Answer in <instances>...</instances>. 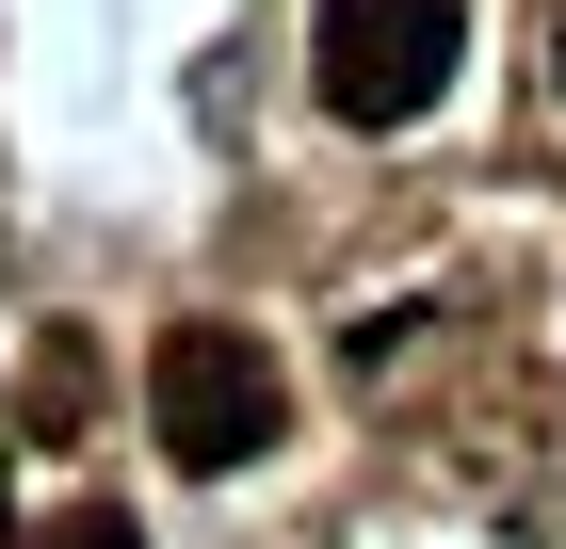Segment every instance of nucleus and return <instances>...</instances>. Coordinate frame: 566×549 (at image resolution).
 Masks as SVG:
<instances>
[{
  "mask_svg": "<svg viewBox=\"0 0 566 549\" xmlns=\"http://www.w3.org/2000/svg\"><path fill=\"white\" fill-rule=\"evenodd\" d=\"M453 49H470V0H324L307 17V82L340 129H421L453 97Z\"/></svg>",
  "mask_w": 566,
  "mask_h": 549,
  "instance_id": "obj_1",
  "label": "nucleus"
},
{
  "mask_svg": "<svg viewBox=\"0 0 566 549\" xmlns=\"http://www.w3.org/2000/svg\"><path fill=\"white\" fill-rule=\"evenodd\" d=\"M551 82H566V49H551Z\"/></svg>",
  "mask_w": 566,
  "mask_h": 549,
  "instance_id": "obj_5",
  "label": "nucleus"
},
{
  "mask_svg": "<svg viewBox=\"0 0 566 549\" xmlns=\"http://www.w3.org/2000/svg\"><path fill=\"white\" fill-rule=\"evenodd\" d=\"M0 517H17V485H0Z\"/></svg>",
  "mask_w": 566,
  "mask_h": 549,
  "instance_id": "obj_4",
  "label": "nucleus"
},
{
  "mask_svg": "<svg viewBox=\"0 0 566 549\" xmlns=\"http://www.w3.org/2000/svg\"><path fill=\"white\" fill-rule=\"evenodd\" d=\"M33 549H146V534H130V517H114V502H65V517H49Z\"/></svg>",
  "mask_w": 566,
  "mask_h": 549,
  "instance_id": "obj_3",
  "label": "nucleus"
},
{
  "mask_svg": "<svg viewBox=\"0 0 566 549\" xmlns=\"http://www.w3.org/2000/svg\"><path fill=\"white\" fill-rule=\"evenodd\" d=\"M146 421H163L178 468H243L292 436V372H275L243 324H163V356H146Z\"/></svg>",
  "mask_w": 566,
  "mask_h": 549,
  "instance_id": "obj_2",
  "label": "nucleus"
}]
</instances>
